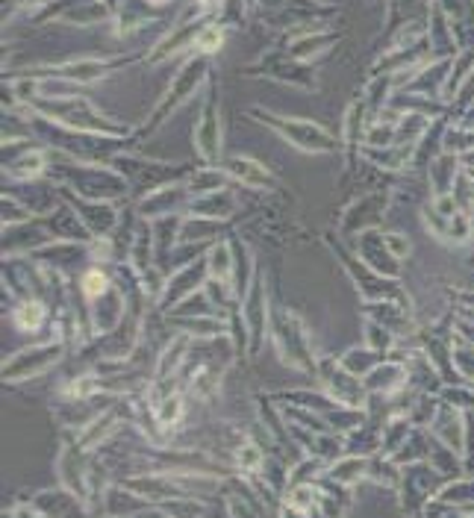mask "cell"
Instances as JSON below:
<instances>
[{
  "label": "cell",
  "mask_w": 474,
  "mask_h": 518,
  "mask_svg": "<svg viewBox=\"0 0 474 518\" xmlns=\"http://www.w3.org/2000/svg\"><path fill=\"white\" fill-rule=\"evenodd\" d=\"M369 466V457H339L336 463H330V468L324 471V477L339 483V486H345V489H351L363 477H369Z\"/></svg>",
  "instance_id": "cell-1"
},
{
  "label": "cell",
  "mask_w": 474,
  "mask_h": 518,
  "mask_svg": "<svg viewBox=\"0 0 474 518\" xmlns=\"http://www.w3.org/2000/svg\"><path fill=\"white\" fill-rule=\"evenodd\" d=\"M433 501L442 507H469L474 504V477H454L451 483L439 486Z\"/></svg>",
  "instance_id": "cell-2"
},
{
  "label": "cell",
  "mask_w": 474,
  "mask_h": 518,
  "mask_svg": "<svg viewBox=\"0 0 474 518\" xmlns=\"http://www.w3.org/2000/svg\"><path fill=\"white\" fill-rule=\"evenodd\" d=\"M265 451L257 445V442H251V439H242L239 445H236V468H239V474H260L265 468Z\"/></svg>",
  "instance_id": "cell-3"
},
{
  "label": "cell",
  "mask_w": 474,
  "mask_h": 518,
  "mask_svg": "<svg viewBox=\"0 0 474 518\" xmlns=\"http://www.w3.org/2000/svg\"><path fill=\"white\" fill-rule=\"evenodd\" d=\"M183 415H186V398L183 395H168L162 404H159L157 410H154V418H157L159 430L162 433H168V430H174L180 421H183Z\"/></svg>",
  "instance_id": "cell-4"
},
{
  "label": "cell",
  "mask_w": 474,
  "mask_h": 518,
  "mask_svg": "<svg viewBox=\"0 0 474 518\" xmlns=\"http://www.w3.org/2000/svg\"><path fill=\"white\" fill-rule=\"evenodd\" d=\"M42 321H45V307L42 304H24V307L15 310V324L21 330H36Z\"/></svg>",
  "instance_id": "cell-5"
},
{
  "label": "cell",
  "mask_w": 474,
  "mask_h": 518,
  "mask_svg": "<svg viewBox=\"0 0 474 518\" xmlns=\"http://www.w3.org/2000/svg\"><path fill=\"white\" fill-rule=\"evenodd\" d=\"M83 292H86V298H98V295H104L106 292V277L101 271H89L86 277H83Z\"/></svg>",
  "instance_id": "cell-6"
},
{
  "label": "cell",
  "mask_w": 474,
  "mask_h": 518,
  "mask_svg": "<svg viewBox=\"0 0 474 518\" xmlns=\"http://www.w3.org/2000/svg\"><path fill=\"white\" fill-rule=\"evenodd\" d=\"M280 518H313V513H301V510H292V507H280Z\"/></svg>",
  "instance_id": "cell-7"
}]
</instances>
